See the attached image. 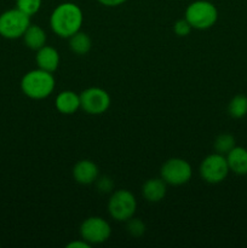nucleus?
Listing matches in <instances>:
<instances>
[{
	"mask_svg": "<svg viewBox=\"0 0 247 248\" xmlns=\"http://www.w3.org/2000/svg\"><path fill=\"white\" fill-rule=\"evenodd\" d=\"M84 15L81 9L74 2H63L58 5L50 16V27L56 35L68 38L81 29Z\"/></svg>",
	"mask_w": 247,
	"mask_h": 248,
	"instance_id": "obj_1",
	"label": "nucleus"
},
{
	"mask_svg": "<svg viewBox=\"0 0 247 248\" xmlns=\"http://www.w3.org/2000/svg\"><path fill=\"white\" fill-rule=\"evenodd\" d=\"M56 80L52 73L46 70L34 69L26 73L21 80V90L31 99H45L55 90Z\"/></svg>",
	"mask_w": 247,
	"mask_h": 248,
	"instance_id": "obj_2",
	"label": "nucleus"
},
{
	"mask_svg": "<svg viewBox=\"0 0 247 248\" xmlns=\"http://www.w3.org/2000/svg\"><path fill=\"white\" fill-rule=\"evenodd\" d=\"M184 18L190 23L194 29L205 31L215 26L218 19V10L212 2L198 0L188 5Z\"/></svg>",
	"mask_w": 247,
	"mask_h": 248,
	"instance_id": "obj_3",
	"label": "nucleus"
},
{
	"mask_svg": "<svg viewBox=\"0 0 247 248\" xmlns=\"http://www.w3.org/2000/svg\"><path fill=\"white\" fill-rule=\"evenodd\" d=\"M31 26V16L19 9H11L0 15V35L5 39L22 38L27 28Z\"/></svg>",
	"mask_w": 247,
	"mask_h": 248,
	"instance_id": "obj_4",
	"label": "nucleus"
},
{
	"mask_svg": "<svg viewBox=\"0 0 247 248\" xmlns=\"http://www.w3.org/2000/svg\"><path fill=\"white\" fill-rule=\"evenodd\" d=\"M137 210V200L131 191L120 189L111 194L108 201V212L113 219L118 222H127L135 216Z\"/></svg>",
	"mask_w": 247,
	"mask_h": 248,
	"instance_id": "obj_5",
	"label": "nucleus"
},
{
	"mask_svg": "<svg viewBox=\"0 0 247 248\" xmlns=\"http://www.w3.org/2000/svg\"><path fill=\"white\" fill-rule=\"evenodd\" d=\"M161 178L170 186H179L188 183L193 176V170L186 160L172 157L165 161L160 170Z\"/></svg>",
	"mask_w": 247,
	"mask_h": 248,
	"instance_id": "obj_6",
	"label": "nucleus"
},
{
	"mask_svg": "<svg viewBox=\"0 0 247 248\" xmlns=\"http://www.w3.org/2000/svg\"><path fill=\"white\" fill-rule=\"evenodd\" d=\"M230 170L225 155L211 154L202 160L200 165V174L205 182L210 184H218L224 181Z\"/></svg>",
	"mask_w": 247,
	"mask_h": 248,
	"instance_id": "obj_7",
	"label": "nucleus"
},
{
	"mask_svg": "<svg viewBox=\"0 0 247 248\" xmlns=\"http://www.w3.org/2000/svg\"><path fill=\"white\" fill-rule=\"evenodd\" d=\"M110 107V96L101 87H89L80 93V108L90 115H101Z\"/></svg>",
	"mask_w": 247,
	"mask_h": 248,
	"instance_id": "obj_8",
	"label": "nucleus"
},
{
	"mask_svg": "<svg viewBox=\"0 0 247 248\" xmlns=\"http://www.w3.org/2000/svg\"><path fill=\"white\" fill-rule=\"evenodd\" d=\"M80 236L90 245L106 242L111 235V228L106 219L101 217H90L80 225Z\"/></svg>",
	"mask_w": 247,
	"mask_h": 248,
	"instance_id": "obj_9",
	"label": "nucleus"
},
{
	"mask_svg": "<svg viewBox=\"0 0 247 248\" xmlns=\"http://www.w3.org/2000/svg\"><path fill=\"white\" fill-rule=\"evenodd\" d=\"M99 174L98 166L91 160H80L73 167V178L82 186H90L97 181Z\"/></svg>",
	"mask_w": 247,
	"mask_h": 248,
	"instance_id": "obj_10",
	"label": "nucleus"
},
{
	"mask_svg": "<svg viewBox=\"0 0 247 248\" xmlns=\"http://www.w3.org/2000/svg\"><path fill=\"white\" fill-rule=\"evenodd\" d=\"M36 64L40 69L53 73L60 65V53L52 46L45 45L36 51Z\"/></svg>",
	"mask_w": 247,
	"mask_h": 248,
	"instance_id": "obj_11",
	"label": "nucleus"
},
{
	"mask_svg": "<svg viewBox=\"0 0 247 248\" xmlns=\"http://www.w3.org/2000/svg\"><path fill=\"white\" fill-rule=\"evenodd\" d=\"M55 106L61 114L72 115L80 109V94L70 90L60 92L56 97Z\"/></svg>",
	"mask_w": 247,
	"mask_h": 248,
	"instance_id": "obj_12",
	"label": "nucleus"
},
{
	"mask_svg": "<svg viewBox=\"0 0 247 248\" xmlns=\"http://www.w3.org/2000/svg\"><path fill=\"white\" fill-rule=\"evenodd\" d=\"M167 193V183L162 178L148 179L142 186V194L149 202H160Z\"/></svg>",
	"mask_w": 247,
	"mask_h": 248,
	"instance_id": "obj_13",
	"label": "nucleus"
},
{
	"mask_svg": "<svg viewBox=\"0 0 247 248\" xmlns=\"http://www.w3.org/2000/svg\"><path fill=\"white\" fill-rule=\"evenodd\" d=\"M227 161L229 170L239 176L247 174V149L235 145L227 155Z\"/></svg>",
	"mask_w": 247,
	"mask_h": 248,
	"instance_id": "obj_14",
	"label": "nucleus"
},
{
	"mask_svg": "<svg viewBox=\"0 0 247 248\" xmlns=\"http://www.w3.org/2000/svg\"><path fill=\"white\" fill-rule=\"evenodd\" d=\"M22 38H23V41L27 47L34 51H38L39 48L45 46L46 40H47L45 31L40 26H36V24H31L27 28V31H24Z\"/></svg>",
	"mask_w": 247,
	"mask_h": 248,
	"instance_id": "obj_15",
	"label": "nucleus"
},
{
	"mask_svg": "<svg viewBox=\"0 0 247 248\" xmlns=\"http://www.w3.org/2000/svg\"><path fill=\"white\" fill-rule=\"evenodd\" d=\"M91 38L89 36V34L84 33V31H79L69 38V47L72 52L75 53V55H86L91 50Z\"/></svg>",
	"mask_w": 247,
	"mask_h": 248,
	"instance_id": "obj_16",
	"label": "nucleus"
},
{
	"mask_svg": "<svg viewBox=\"0 0 247 248\" xmlns=\"http://www.w3.org/2000/svg\"><path fill=\"white\" fill-rule=\"evenodd\" d=\"M228 113L232 118L241 119L247 115V97L244 94H236L232 97L228 106Z\"/></svg>",
	"mask_w": 247,
	"mask_h": 248,
	"instance_id": "obj_17",
	"label": "nucleus"
},
{
	"mask_svg": "<svg viewBox=\"0 0 247 248\" xmlns=\"http://www.w3.org/2000/svg\"><path fill=\"white\" fill-rule=\"evenodd\" d=\"M235 147V138L234 136L229 133H223L219 135L215 140V150L216 153L222 155H227L232 148Z\"/></svg>",
	"mask_w": 247,
	"mask_h": 248,
	"instance_id": "obj_18",
	"label": "nucleus"
},
{
	"mask_svg": "<svg viewBox=\"0 0 247 248\" xmlns=\"http://www.w3.org/2000/svg\"><path fill=\"white\" fill-rule=\"evenodd\" d=\"M16 7L28 16H33L40 10L41 0H16Z\"/></svg>",
	"mask_w": 247,
	"mask_h": 248,
	"instance_id": "obj_19",
	"label": "nucleus"
},
{
	"mask_svg": "<svg viewBox=\"0 0 247 248\" xmlns=\"http://www.w3.org/2000/svg\"><path fill=\"white\" fill-rule=\"evenodd\" d=\"M127 232L132 237H140L145 232V224L138 218H130L126 224Z\"/></svg>",
	"mask_w": 247,
	"mask_h": 248,
	"instance_id": "obj_20",
	"label": "nucleus"
},
{
	"mask_svg": "<svg viewBox=\"0 0 247 248\" xmlns=\"http://www.w3.org/2000/svg\"><path fill=\"white\" fill-rule=\"evenodd\" d=\"M191 29H193V27L190 26V23H189L185 18L178 19V21H176V23H174V26H173L174 33H176V35H178V36L189 35L191 31Z\"/></svg>",
	"mask_w": 247,
	"mask_h": 248,
	"instance_id": "obj_21",
	"label": "nucleus"
},
{
	"mask_svg": "<svg viewBox=\"0 0 247 248\" xmlns=\"http://www.w3.org/2000/svg\"><path fill=\"white\" fill-rule=\"evenodd\" d=\"M97 189L101 193H110L113 190L114 183L109 177H102V178H97Z\"/></svg>",
	"mask_w": 247,
	"mask_h": 248,
	"instance_id": "obj_22",
	"label": "nucleus"
},
{
	"mask_svg": "<svg viewBox=\"0 0 247 248\" xmlns=\"http://www.w3.org/2000/svg\"><path fill=\"white\" fill-rule=\"evenodd\" d=\"M91 245L87 241H85L84 239L77 240V241H72L67 245V248H90Z\"/></svg>",
	"mask_w": 247,
	"mask_h": 248,
	"instance_id": "obj_23",
	"label": "nucleus"
},
{
	"mask_svg": "<svg viewBox=\"0 0 247 248\" xmlns=\"http://www.w3.org/2000/svg\"><path fill=\"white\" fill-rule=\"evenodd\" d=\"M102 5L108 7H114V6H119V5L124 4L126 0H98Z\"/></svg>",
	"mask_w": 247,
	"mask_h": 248,
	"instance_id": "obj_24",
	"label": "nucleus"
}]
</instances>
